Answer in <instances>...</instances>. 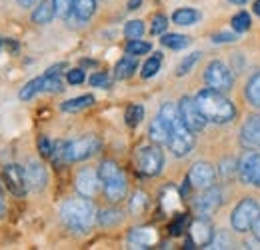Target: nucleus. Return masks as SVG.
<instances>
[{
	"mask_svg": "<svg viewBox=\"0 0 260 250\" xmlns=\"http://www.w3.org/2000/svg\"><path fill=\"white\" fill-rule=\"evenodd\" d=\"M136 56H124L122 60H118L116 66H114V78L116 80H126L130 78L132 74H134V70H136Z\"/></svg>",
	"mask_w": 260,
	"mask_h": 250,
	"instance_id": "23",
	"label": "nucleus"
},
{
	"mask_svg": "<svg viewBox=\"0 0 260 250\" xmlns=\"http://www.w3.org/2000/svg\"><path fill=\"white\" fill-rule=\"evenodd\" d=\"M234 40H236V36H234V34H230V32H220V34H214V36H212V42H214V44L234 42Z\"/></svg>",
	"mask_w": 260,
	"mask_h": 250,
	"instance_id": "43",
	"label": "nucleus"
},
{
	"mask_svg": "<svg viewBox=\"0 0 260 250\" xmlns=\"http://www.w3.org/2000/svg\"><path fill=\"white\" fill-rule=\"evenodd\" d=\"M238 176L244 184L260 188V154L246 152L238 162Z\"/></svg>",
	"mask_w": 260,
	"mask_h": 250,
	"instance_id": "10",
	"label": "nucleus"
},
{
	"mask_svg": "<svg viewBox=\"0 0 260 250\" xmlns=\"http://www.w3.org/2000/svg\"><path fill=\"white\" fill-rule=\"evenodd\" d=\"M4 210H6V204H4V196H2V186H0V216L4 214Z\"/></svg>",
	"mask_w": 260,
	"mask_h": 250,
	"instance_id": "46",
	"label": "nucleus"
},
{
	"mask_svg": "<svg viewBox=\"0 0 260 250\" xmlns=\"http://www.w3.org/2000/svg\"><path fill=\"white\" fill-rule=\"evenodd\" d=\"M140 4H142V0H128V10H136V8H140Z\"/></svg>",
	"mask_w": 260,
	"mask_h": 250,
	"instance_id": "45",
	"label": "nucleus"
},
{
	"mask_svg": "<svg viewBox=\"0 0 260 250\" xmlns=\"http://www.w3.org/2000/svg\"><path fill=\"white\" fill-rule=\"evenodd\" d=\"M252 234H254V238L260 242V218L254 222V226H252Z\"/></svg>",
	"mask_w": 260,
	"mask_h": 250,
	"instance_id": "44",
	"label": "nucleus"
},
{
	"mask_svg": "<svg viewBox=\"0 0 260 250\" xmlns=\"http://www.w3.org/2000/svg\"><path fill=\"white\" fill-rule=\"evenodd\" d=\"M34 2H36V0H18V4L24 6V8H26V6H32Z\"/></svg>",
	"mask_w": 260,
	"mask_h": 250,
	"instance_id": "47",
	"label": "nucleus"
},
{
	"mask_svg": "<svg viewBox=\"0 0 260 250\" xmlns=\"http://www.w3.org/2000/svg\"><path fill=\"white\" fill-rule=\"evenodd\" d=\"M124 118H126V124H128L130 128L138 126L142 122V118H144V106H142V104H130L128 108H126Z\"/></svg>",
	"mask_w": 260,
	"mask_h": 250,
	"instance_id": "30",
	"label": "nucleus"
},
{
	"mask_svg": "<svg viewBox=\"0 0 260 250\" xmlns=\"http://www.w3.org/2000/svg\"><path fill=\"white\" fill-rule=\"evenodd\" d=\"M178 108H180V116H182V120L186 122V126H188L190 130L200 132V130L206 126V120H204L202 112L198 110L194 98H190V96H182L180 102H178Z\"/></svg>",
	"mask_w": 260,
	"mask_h": 250,
	"instance_id": "13",
	"label": "nucleus"
},
{
	"mask_svg": "<svg viewBox=\"0 0 260 250\" xmlns=\"http://www.w3.org/2000/svg\"><path fill=\"white\" fill-rule=\"evenodd\" d=\"M42 92V76L40 78H34L30 80L26 86H22V90H20V100H32L36 94Z\"/></svg>",
	"mask_w": 260,
	"mask_h": 250,
	"instance_id": "31",
	"label": "nucleus"
},
{
	"mask_svg": "<svg viewBox=\"0 0 260 250\" xmlns=\"http://www.w3.org/2000/svg\"><path fill=\"white\" fill-rule=\"evenodd\" d=\"M254 14H256V16H260V0H256V2H254Z\"/></svg>",
	"mask_w": 260,
	"mask_h": 250,
	"instance_id": "48",
	"label": "nucleus"
},
{
	"mask_svg": "<svg viewBox=\"0 0 260 250\" xmlns=\"http://www.w3.org/2000/svg\"><path fill=\"white\" fill-rule=\"evenodd\" d=\"M186 222H188L186 214H178L176 218L170 222V226H168L170 234H172V236H180V234H182V230L186 228Z\"/></svg>",
	"mask_w": 260,
	"mask_h": 250,
	"instance_id": "38",
	"label": "nucleus"
},
{
	"mask_svg": "<svg viewBox=\"0 0 260 250\" xmlns=\"http://www.w3.org/2000/svg\"><path fill=\"white\" fill-rule=\"evenodd\" d=\"M4 182H6V188L16 194V196H24L26 190H28V182H26V170L20 166V164H8L4 166Z\"/></svg>",
	"mask_w": 260,
	"mask_h": 250,
	"instance_id": "12",
	"label": "nucleus"
},
{
	"mask_svg": "<svg viewBox=\"0 0 260 250\" xmlns=\"http://www.w3.org/2000/svg\"><path fill=\"white\" fill-rule=\"evenodd\" d=\"M160 64H162V54L160 52H154L146 63L142 66V78H152L154 74H158V70H160Z\"/></svg>",
	"mask_w": 260,
	"mask_h": 250,
	"instance_id": "27",
	"label": "nucleus"
},
{
	"mask_svg": "<svg viewBox=\"0 0 260 250\" xmlns=\"http://www.w3.org/2000/svg\"><path fill=\"white\" fill-rule=\"evenodd\" d=\"M90 84L96 86V88H108L110 86V78L104 72H96V74L90 76Z\"/></svg>",
	"mask_w": 260,
	"mask_h": 250,
	"instance_id": "41",
	"label": "nucleus"
},
{
	"mask_svg": "<svg viewBox=\"0 0 260 250\" xmlns=\"http://www.w3.org/2000/svg\"><path fill=\"white\" fill-rule=\"evenodd\" d=\"M64 86H62V80H60V74H44L42 76V92H62Z\"/></svg>",
	"mask_w": 260,
	"mask_h": 250,
	"instance_id": "28",
	"label": "nucleus"
},
{
	"mask_svg": "<svg viewBox=\"0 0 260 250\" xmlns=\"http://www.w3.org/2000/svg\"><path fill=\"white\" fill-rule=\"evenodd\" d=\"M24 170H26V182H28V188H30V190L40 192V190L46 188L48 174H46V168H44L40 162H30Z\"/></svg>",
	"mask_w": 260,
	"mask_h": 250,
	"instance_id": "17",
	"label": "nucleus"
},
{
	"mask_svg": "<svg viewBox=\"0 0 260 250\" xmlns=\"http://www.w3.org/2000/svg\"><path fill=\"white\" fill-rule=\"evenodd\" d=\"M150 50H152V44L144 42L140 38L128 40V44H126V54H130V56H142V54H148Z\"/></svg>",
	"mask_w": 260,
	"mask_h": 250,
	"instance_id": "29",
	"label": "nucleus"
},
{
	"mask_svg": "<svg viewBox=\"0 0 260 250\" xmlns=\"http://www.w3.org/2000/svg\"><path fill=\"white\" fill-rule=\"evenodd\" d=\"M196 106L202 112L206 122L212 124H228L236 116L234 104L228 100L224 92H218L214 88H204L196 94Z\"/></svg>",
	"mask_w": 260,
	"mask_h": 250,
	"instance_id": "2",
	"label": "nucleus"
},
{
	"mask_svg": "<svg viewBox=\"0 0 260 250\" xmlns=\"http://www.w3.org/2000/svg\"><path fill=\"white\" fill-rule=\"evenodd\" d=\"M228 2H232V4H246L248 0H228Z\"/></svg>",
	"mask_w": 260,
	"mask_h": 250,
	"instance_id": "49",
	"label": "nucleus"
},
{
	"mask_svg": "<svg viewBox=\"0 0 260 250\" xmlns=\"http://www.w3.org/2000/svg\"><path fill=\"white\" fill-rule=\"evenodd\" d=\"M52 4H54V14L62 20H66L74 12V0H52Z\"/></svg>",
	"mask_w": 260,
	"mask_h": 250,
	"instance_id": "32",
	"label": "nucleus"
},
{
	"mask_svg": "<svg viewBox=\"0 0 260 250\" xmlns=\"http://www.w3.org/2000/svg\"><path fill=\"white\" fill-rule=\"evenodd\" d=\"M240 142L248 150L260 148V114H252L240 128Z\"/></svg>",
	"mask_w": 260,
	"mask_h": 250,
	"instance_id": "16",
	"label": "nucleus"
},
{
	"mask_svg": "<svg viewBox=\"0 0 260 250\" xmlns=\"http://www.w3.org/2000/svg\"><path fill=\"white\" fill-rule=\"evenodd\" d=\"M38 150L44 158H52V150H54V144L46 138V136H40L38 138Z\"/></svg>",
	"mask_w": 260,
	"mask_h": 250,
	"instance_id": "40",
	"label": "nucleus"
},
{
	"mask_svg": "<svg viewBox=\"0 0 260 250\" xmlns=\"http://www.w3.org/2000/svg\"><path fill=\"white\" fill-rule=\"evenodd\" d=\"M200 18H202V14L198 10H194V8H178L172 14V22L180 24V26H192Z\"/></svg>",
	"mask_w": 260,
	"mask_h": 250,
	"instance_id": "21",
	"label": "nucleus"
},
{
	"mask_svg": "<svg viewBox=\"0 0 260 250\" xmlns=\"http://www.w3.org/2000/svg\"><path fill=\"white\" fill-rule=\"evenodd\" d=\"M96 12V0H74V16L80 22H86Z\"/></svg>",
	"mask_w": 260,
	"mask_h": 250,
	"instance_id": "24",
	"label": "nucleus"
},
{
	"mask_svg": "<svg viewBox=\"0 0 260 250\" xmlns=\"http://www.w3.org/2000/svg\"><path fill=\"white\" fill-rule=\"evenodd\" d=\"M166 26H168V18H166L164 14H156V16L152 18L150 32H152V34H162V32L166 30Z\"/></svg>",
	"mask_w": 260,
	"mask_h": 250,
	"instance_id": "39",
	"label": "nucleus"
},
{
	"mask_svg": "<svg viewBox=\"0 0 260 250\" xmlns=\"http://www.w3.org/2000/svg\"><path fill=\"white\" fill-rule=\"evenodd\" d=\"M244 94H246V98H248V102H250L252 106L260 108V72L250 76V80L246 82Z\"/></svg>",
	"mask_w": 260,
	"mask_h": 250,
	"instance_id": "25",
	"label": "nucleus"
},
{
	"mask_svg": "<svg viewBox=\"0 0 260 250\" xmlns=\"http://www.w3.org/2000/svg\"><path fill=\"white\" fill-rule=\"evenodd\" d=\"M200 60V52H192V54H188L182 63L178 64V68H176V76H184V74H188L190 70H192V66Z\"/></svg>",
	"mask_w": 260,
	"mask_h": 250,
	"instance_id": "35",
	"label": "nucleus"
},
{
	"mask_svg": "<svg viewBox=\"0 0 260 250\" xmlns=\"http://www.w3.org/2000/svg\"><path fill=\"white\" fill-rule=\"evenodd\" d=\"M60 216L68 228L86 232L92 228V224L96 220V210L86 196L84 198H68L60 208Z\"/></svg>",
	"mask_w": 260,
	"mask_h": 250,
	"instance_id": "3",
	"label": "nucleus"
},
{
	"mask_svg": "<svg viewBox=\"0 0 260 250\" xmlns=\"http://www.w3.org/2000/svg\"><path fill=\"white\" fill-rule=\"evenodd\" d=\"M54 16H56V14H54V4H52V0H44V2H40V4L34 8L32 22L34 24L44 26V24H48Z\"/></svg>",
	"mask_w": 260,
	"mask_h": 250,
	"instance_id": "20",
	"label": "nucleus"
},
{
	"mask_svg": "<svg viewBox=\"0 0 260 250\" xmlns=\"http://www.w3.org/2000/svg\"><path fill=\"white\" fill-rule=\"evenodd\" d=\"M258 218H260V204L254 198H244L232 210V214H230V226L236 232H248Z\"/></svg>",
	"mask_w": 260,
	"mask_h": 250,
	"instance_id": "5",
	"label": "nucleus"
},
{
	"mask_svg": "<svg viewBox=\"0 0 260 250\" xmlns=\"http://www.w3.org/2000/svg\"><path fill=\"white\" fill-rule=\"evenodd\" d=\"M188 182L192 184V188L198 190H204V188L214 186V180H216V170L210 162H196L192 164L190 172H188Z\"/></svg>",
	"mask_w": 260,
	"mask_h": 250,
	"instance_id": "11",
	"label": "nucleus"
},
{
	"mask_svg": "<svg viewBox=\"0 0 260 250\" xmlns=\"http://www.w3.org/2000/svg\"><path fill=\"white\" fill-rule=\"evenodd\" d=\"M94 104V96L92 94H82V96H76V98H70V100H64L62 102V112H80L88 106Z\"/></svg>",
	"mask_w": 260,
	"mask_h": 250,
	"instance_id": "22",
	"label": "nucleus"
},
{
	"mask_svg": "<svg viewBox=\"0 0 260 250\" xmlns=\"http://www.w3.org/2000/svg\"><path fill=\"white\" fill-rule=\"evenodd\" d=\"M166 126L170 128V138H168V148L174 157H186L192 152L196 144V138H194V130H190L186 122L182 120L180 116V108L172 102H164L162 108H160V114Z\"/></svg>",
	"mask_w": 260,
	"mask_h": 250,
	"instance_id": "1",
	"label": "nucleus"
},
{
	"mask_svg": "<svg viewBox=\"0 0 260 250\" xmlns=\"http://www.w3.org/2000/svg\"><path fill=\"white\" fill-rule=\"evenodd\" d=\"M102 142L100 138L94 134H86L82 138H76L72 142H66L64 144V162H80V160H86V158L94 157L98 150H100Z\"/></svg>",
	"mask_w": 260,
	"mask_h": 250,
	"instance_id": "6",
	"label": "nucleus"
},
{
	"mask_svg": "<svg viewBox=\"0 0 260 250\" xmlns=\"http://www.w3.org/2000/svg\"><path fill=\"white\" fill-rule=\"evenodd\" d=\"M148 136H150V140L154 142V144H168V138H170V128L166 126L162 118L158 116V118H154L152 122H150V128H148Z\"/></svg>",
	"mask_w": 260,
	"mask_h": 250,
	"instance_id": "19",
	"label": "nucleus"
},
{
	"mask_svg": "<svg viewBox=\"0 0 260 250\" xmlns=\"http://www.w3.org/2000/svg\"><path fill=\"white\" fill-rule=\"evenodd\" d=\"M98 176L102 182V190L110 202H120L126 196V190H128L126 176L114 160H104L98 168Z\"/></svg>",
	"mask_w": 260,
	"mask_h": 250,
	"instance_id": "4",
	"label": "nucleus"
},
{
	"mask_svg": "<svg viewBox=\"0 0 260 250\" xmlns=\"http://www.w3.org/2000/svg\"><path fill=\"white\" fill-rule=\"evenodd\" d=\"M156 240L152 228H134L128 234V242L132 248H150Z\"/></svg>",
	"mask_w": 260,
	"mask_h": 250,
	"instance_id": "18",
	"label": "nucleus"
},
{
	"mask_svg": "<svg viewBox=\"0 0 260 250\" xmlns=\"http://www.w3.org/2000/svg\"><path fill=\"white\" fill-rule=\"evenodd\" d=\"M164 157L162 150L158 148V144L154 146H144L138 150L136 154V170L142 176H158L162 172Z\"/></svg>",
	"mask_w": 260,
	"mask_h": 250,
	"instance_id": "7",
	"label": "nucleus"
},
{
	"mask_svg": "<svg viewBox=\"0 0 260 250\" xmlns=\"http://www.w3.org/2000/svg\"><path fill=\"white\" fill-rule=\"evenodd\" d=\"M250 24H252V20H250L248 12H238L236 16H232V28H234V32L250 30Z\"/></svg>",
	"mask_w": 260,
	"mask_h": 250,
	"instance_id": "33",
	"label": "nucleus"
},
{
	"mask_svg": "<svg viewBox=\"0 0 260 250\" xmlns=\"http://www.w3.org/2000/svg\"><path fill=\"white\" fill-rule=\"evenodd\" d=\"M122 220V214L118 212V210H102L100 214H98V222L102 224V226H114V224H118Z\"/></svg>",
	"mask_w": 260,
	"mask_h": 250,
	"instance_id": "36",
	"label": "nucleus"
},
{
	"mask_svg": "<svg viewBox=\"0 0 260 250\" xmlns=\"http://www.w3.org/2000/svg\"><path fill=\"white\" fill-rule=\"evenodd\" d=\"M146 204H148L146 194H144V192H134V196H132V200H130V212H132V214H142L144 208H146Z\"/></svg>",
	"mask_w": 260,
	"mask_h": 250,
	"instance_id": "34",
	"label": "nucleus"
},
{
	"mask_svg": "<svg viewBox=\"0 0 260 250\" xmlns=\"http://www.w3.org/2000/svg\"><path fill=\"white\" fill-rule=\"evenodd\" d=\"M190 238L196 246H202V248H208L214 240V228L212 224L206 220V216H198L196 220H192L190 224Z\"/></svg>",
	"mask_w": 260,
	"mask_h": 250,
	"instance_id": "14",
	"label": "nucleus"
},
{
	"mask_svg": "<svg viewBox=\"0 0 260 250\" xmlns=\"http://www.w3.org/2000/svg\"><path fill=\"white\" fill-rule=\"evenodd\" d=\"M66 80H68L70 84H82V82H84V72H82L80 68H72V70H68Z\"/></svg>",
	"mask_w": 260,
	"mask_h": 250,
	"instance_id": "42",
	"label": "nucleus"
},
{
	"mask_svg": "<svg viewBox=\"0 0 260 250\" xmlns=\"http://www.w3.org/2000/svg\"><path fill=\"white\" fill-rule=\"evenodd\" d=\"M222 206V190L220 188H204L200 196H196L192 202V208L198 216H210Z\"/></svg>",
	"mask_w": 260,
	"mask_h": 250,
	"instance_id": "9",
	"label": "nucleus"
},
{
	"mask_svg": "<svg viewBox=\"0 0 260 250\" xmlns=\"http://www.w3.org/2000/svg\"><path fill=\"white\" fill-rule=\"evenodd\" d=\"M204 80H206L208 88H214L218 92H228L232 88V84H234V74L230 72V68L224 63L212 60L206 66Z\"/></svg>",
	"mask_w": 260,
	"mask_h": 250,
	"instance_id": "8",
	"label": "nucleus"
},
{
	"mask_svg": "<svg viewBox=\"0 0 260 250\" xmlns=\"http://www.w3.org/2000/svg\"><path fill=\"white\" fill-rule=\"evenodd\" d=\"M160 42H162L166 48H170V50H182V48H186L190 44V38L184 36V34L170 32V34H164L162 38H160Z\"/></svg>",
	"mask_w": 260,
	"mask_h": 250,
	"instance_id": "26",
	"label": "nucleus"
},
{
	"mask_svg": "<svg viewBox=\"0 0 260 250\" xmlns=\"http://www.w3.org/2000/svg\"><path fill=\"white\" fill-rule=\"evenodd\" d=\"M124 34L128 40H134V38H140L144 34V22L142 20H130L128 24L124 26Z\"/></svg>",
	"mask_w": 260,
	"mask_h": 250,
	"instance_id": "37",
	"label": "nucleus"
},
{
	"mask_svg": "<svg viewBox=\"0 0 260 250\" xmlns=\"http://www.w3.org/2000/svg\"><path fill=\"white\" fill-rule=\"evenodd\" d=\"M0 50H2V38H0Z\"/></svg>",
	"mask_w": 260,
	"mask_h": 250,
	"instance_id": "50",
	"label": "nucleus"
},
{
	"mask_svg": "<svg viewBox=\"0 0 260 250\" xmlns=\"http://www.w3.org/2000/svg\"><path fill=\"white\" fill-rule=\"evenodd\" d=\"M100 184H102V182H100L98 172L90 170V168L80 170V172L76 174V180H74V186L78 190V194H80V196H86V198H92L98 192Z\"/></svg>",
	"mask_w": 260,
	"mask_h": 250,
	"instance_id": "15",
	"label": "nucleus"
}]
</instances>
